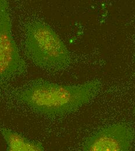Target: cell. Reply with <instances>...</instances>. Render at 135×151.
Masks as SVG:
<instances>
[{"label": "cell", "instance_id": "6da1fadb", "mask_svg": "<svg viewBox=\"0 0 135 151\" xmlns=\"http://www.w3.org/2000/svg\"><path fill=\"white\" fill-rule=\"evenodd\" d=\"M101 87L98 80L77 85H64L43 81L22 91L20 100L38 113L59 116L76 111L90 102Z\"/></svg>", "mask_w": 135, "mask_h": 151}, {"label": "cell", "instance_id": "7a4b0ae2", "mask_svg": "<svg viewBox=\"0 0 135 151\" xmlns=\"http://www.w3.org/2000/svg\"><path fill=\"white\" fill-rule=\"evenodd\" d=\"M26 54L38 67L49 71H59L71 63V55L57 33L48 24L35 22L27 27Z\"/></svg>", "mask_w": 135, "mask_h": 151}, {"label": "cell", "instance_id": "3957f363", "mask_svg": "<svg viewBox=\"0 0 135 151\" xmlns=\"http://www.w3.org/2000/svg\"><path fill=\"white\" fill-rule=\"evenodd\" d=\"M8 0H0V80L23 74L26 63L12 34Z\"/></svg>", "mask_w": 135, "mask_h": 151}, {"label": "cell", "instance_id": "277c9868", "mask_svg": "<svg viewBox=\"0 0 135 151\" xmlns=\"http://www.w3.org/2000/svg\"><path fill=\"white\" fill-rule=\"evenodd\" d=\"M134 136L131 129L124 123L105 127L86 140V151H127L131 148Z\"/></svg>", "mask_w": 135, "mask_h": 151}, {"label": "cell", "instance_id": "5b68a950", "mask_svg": "<svg viewBox=\"0 0 135 151\" xmlns=\"http://www.w3.org/2000/svg\"><path fill=\"white\" fill-rule=\"evenodd\" d=\"M2 135L6 142L7 151H42L44 150L43 144L39 142L32 141L22 135L11 130L3 129Z\"/></svg>", "mask_w": 135, "mask_h": 151}]
</instances>
